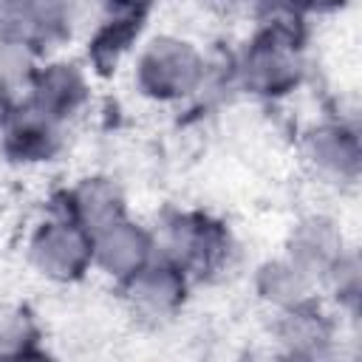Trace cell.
Wrapping results in <instances>:
<instances>
[{
    "label": "cell",
    "mask_w": 362,
    "mask_h": 362,
    "mask_svg": "<svg viewBox=\"0 0 362 362\" xmlns=\"http://www.w3.org/2000/svg\"><path fill=\"white\" fill-rule=\"evenodd\" d=\"M65 14L59 0H6L0 8V34L8 42L42 45L62 34Z\"/></svg>",
    "instance_id": "3"
},
{
    "label": "cell",
    "mask_w": 362,
    "mask_h": 362,
    "mask_svg": "<svg viewBox=\"0 0 362 362\" xmlns=\"http://www.w3.org/2000/svg\"><path fill=\"white\" fill-rule=\"evenodd\" d=\"M85 99V82L71 65H51L34 85V107L48 119L68 116Z\"/></svg>",
    "instance_id": "7"
},
{
    "label": "cell",
    "mask_w": 362,
    "mask_h": 362,
    "mask_svg": "<svg viewBox=\"0 0 362 362\" xmlns=\"http://www.w3.org/2000/svg\"><path fill=\"white\" fill-rule=\"evenodd\" d=\"M130 297L141 311L164 314L184 297V280L178 266H141L130 274Z\"/></svg>",
    "instance_id": "6"
},
{
    "label": "cell",
    "mask_w": 362,
    "mask_h": 362,
    "mask_svg": "<svg viewBox=\"0 0 362 362\" xmlns=\"http://www.w3.org/2000/svg\"><path fill=\"white\" fill-rule=\"evenodd\" d=\"M136 31H139V20H133V17L116 20L113 25H107L105 31H99V37H96V42H93V48H90L93 62H96L102 71H107V68L116 62L119 51H124V45L133 40Z\"/></svg>",
    "instance_id": "11"
},
{
    "label": "cell",
    "mask_w": 362,
    "mask_h": 362,
    "mask_svg": "<svg viewBox=\"0 0 362 362\" xmlns=\"http://www.w3.org/2000/svg\"><path fill=\"white\" fill-rule=\"evenodd\" d=\"M6 147H8L11 156H17V158H23V161L48 158V156L57 150L54 119H48V116L40 113L37 107H31L28 113L17 116L14 124L8 127Z\"/></svg>",
    "instance_id": "10"
},
{
    "label": "cell",
    "mask_w": 362,
    "mask_h": 362,
    "mask_svg": "<svg viewBox=\"0 0 362 362\" xmlns=\"http://www.w3.org/2000/svg\"><path fill=\"white\" fill-rule=\"evenodd\" d=\"M6 110H8V102H6V90H3V82H0V122L6 119Z\"/></svg>",
    "instance_id": "14"
},
{
    "label": "cell",
    "mask_w": 362,
    "mask_h": 362,
    "mask_svg": "<svg viewBox=\"0 0 362 362\" xmlns=\"http://www.w3.org/2000/svg\"><path fill=\"white\" fill-rule=\"evenodd\" d=\"M173 249H175L178 269L181 266L206 269L221 255L223 235L206 218H184V221H178V226H173Z\"/></svg>",
    "instance_id": "8"
},
{
    "label": "cell",
    "mask_w": 362,
    "mask_h": 362,
    "mask_svg": "<svg viewBox=\"0 0 362 362\" xmlns=\"http://www.w3.org/2000/svg\"><path fill=\"white\" fill-rule=\"evenodd\" d=\"M246 85L257 93H283L297 82V59L291 42L280 34L257 40L246 57Z\"/></svg>",
    "instance_id": "4"
},
{
    "label": "cell",
    "mask_w": 362,
    "mask_h": 362,
    "mask_svg": "<svg viewBox=\"0 0 362 362\" xmlns=\"http://www.w3.org/2000/svg\"><path fill=\"white\" fill-rule=\"evenodd\" d=\"M110 3H116V6H122V8H136V6H144L147 0H110Z\"/></svg>",
    "instance_id": "13"
},
{
    "label": "cell",
    "mask_w": 362,
    "mask_h": 362,
    "mask_svg": "<svg viewBox=\"0 0 362 362\" xmlns=\"http://www.w3.org/2000/svg\"><path fill=\"white\" fill-rule=\"evenodd\" d=\"M71 209H74V221L88 229V232H102L110 223L122 221V198L116 192L113 184L96 178V181H85L74 198H71Z\"/></svg>",
    "instance_id": "9"
},
{
    "label": "cell",
    "mask_w": 362,
    "mask_h": 362,
    "mask_svg": "<svg viewBox=\"0 0 362 362\" xmlns=\"http://www.w3.org/2000/svg\"><path fill=\"white\" fill-rule=\"evenodd\" d=\"M34 263L59 280L76 277L85 272V266L93 257V235L74 223H48L40 229L31 246Z\"/></svg>",
    "instance_id": "2"
},
{
    "label": "cell",
    "mask_w": 362,
    "mask_h": 362,
    "mask_svg": "<svg viewBox=\"0 0 362 362\" xmlns=\"http://www.w3.org/2000/svg\"><path fill=\"white\" fill-rule=\"evenodd\" d=\"M201 74L198 54L187 42L175 40H156L139 65V82L150 96L173 99L187 93Z\"/></svg>",
    "instance_id": "1"
},
{
    "label": "cell",
    "mask_w": 362,
    "mask_h": 362,
    "mask_svg": "<svg viewBox=\"0 0 362 362\" xmlns=\"http://www.w3.org/2000/svg\"><path fill=\"white\" fill-rule=\"evenodd\" d=\"M28 337H31V322H28L25 314L0 311V351L3 354H8V351L23 354L25 351L23 345L28 342Z\"/></svg>",
    "instance_id": "12"
},
{
    "label": "cell",
    "mask_w": 362,
    "mask_h": 362,
    "mask_svg": "<svg viewBox=\"0 0 362 362\" xmlns=\"http://www.w3.org/2000/svg\"><path fill=\"white\" fill-rule=\"evenodd\" d=\"M102 266L113 274H133L136 269L144 266V257H147V235L141 229H136L133 223H124V221H116L110 223L107 229L99 232L96 243H93Z\"/></svg>",
    "instance_id": "5"
}]
</instances>
